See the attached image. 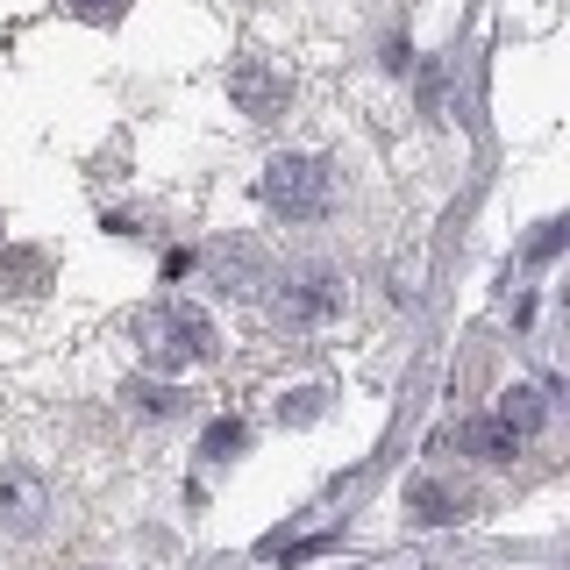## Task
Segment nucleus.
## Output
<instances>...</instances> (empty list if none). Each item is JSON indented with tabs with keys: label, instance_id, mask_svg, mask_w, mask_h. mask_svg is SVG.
<instances>
[{
	"label": "nucleus",
	"instance_id": "nucleus-1",
	"mask_svg": "<svg viewBox=\"0 0 570 570\" xmlns=\"http://www.w3.org/2000/svg\"><path fill=\"white\" fill-rule=\"evenodd\" d=\"M214 343H222V335H214V321L193 307V299H157V307L136 314V350H142V364L165 371V379L207 364Z\"/></svg>",
	"mask_w": 570,
	"mask_h": 570
},
{
	"label": "nucleus",
	"instance_id": "nucleus-2",
	"mask_svg": "<svg viewBox=\"0 0 570 570\" xmlns=\"http://www.w3.org/2000/svg\"><path fill=\"white\" fill-rule=\"evenodd\" d=\"M257 200L278 214V222H321L335 207V165L314 150H278L257 178Z\"/></svg>",
	"mask_w": 570,
	"mask_h": 570
},
{
	"label": "nucleus",
	"instance_id": "nucleus-3",
	"mask_svg": "<svg viewBox=\"0 0 570 570\" xmlns=\"http://www.w3.org/2000/svg\"><path fill=\"white\" fill-rule=\"evenodd\" d=\"M272 285H278L272 293L278 328H328V321L343 314V299H350V285H343L335 264H285Z\"/></svg>",
	"mask_w": 570,
	"mask_h": 570
},
{
	"label": "nucleus",
	"instance_id": "nucleus-4",
	"mask_svg": "<svg viewBox=\"0 0 570 570\" xmlns=\"http://www.w3.org/2000/svg\"><path fill=\"white\" fill-rule=\"evenodd\" d=\"M50 528V478L36 463H0V534L36 542Z\"/></svg>",
	"mask_w": 570,
	"mask_h": 570
},
{
	"label": "nucleus",
	"instance_id": "nucleus-5",
	"mask_svg": "<svg viewBox=\"0 0 570 570\" xmlns=\"http://www.w3.org/2000/svg\"><path fill=\"white\" fill-rule=\"evenodd\" d=\"M228 94L243 100V115H257V121H264V115H278V107L293 100V86H285L278 71H264L257 58H249V65H236V79H228Z\"/></svg>",
	"mask_w": 570,
	"mask_h": 570
},
{
	"label": "nucleus",
	"instance_id": "nucleus-6",
	"mask_svg": "<svg viewBox=\"0 0 570 570\" xmlns=\"http://www.w3.org/2000/svg\"><path fill=\"white\" fill-rule=\"evenodd\" d=\"M463 507H471V499L456 485H442V478H414V485H406V513H414L421 528H450V521H463Z\"/></svg>",
	"mask_w": 570,
	"mask_h": 570
},
{
	"label": "nucleus",
	"instance_id": "nucleus-7",
	"mask_svg": "<svg viewBox=\"0 0 570 570\" xmlns=\"http://www.w3.org/2000/svg\"><path fill=\"white\" fill-rule=\"evenodd\" d=\"M456 442H463L471 456H485V463H513V456H521V435H513L499 414H492V421H463Z\"/></svg>",
	"mask_w": 570,
	"mask_h": 570
},
{
	"label": "nucleus",
	"instance_id": "nucleus-8",
	"mask_svg": "<svg viewBox=\"0 0 570 570\" xmlns=\"http://www.w3.org/2000/svg\"><path fill=\"white\" fill-rule=\"evenodd\" d=\"M492 414H499V421H507V428H513V435H521V442H528V435H534V428H542V421H549V406H542V392H534V385H513V392H499V406H492Z\"/></svg>",
	"mask_w": 570,
	"mask_h": 570
},
{
	"label": "nucleus",
	"instance_id": "nucleus-9",
	"mask_svg": "<svg viewBox=\"0 0 570 570\" xmlns=\"http://www.w3.org/2000/svg\"><path fill=\"white\" fill-rule=\"evenodd\" d=\"M129 400H136V414L165 421V414H178V406H186V392H178V385H129Z\"/></svg>",
	"mask_w": 570,
	"mask_h": 570
},
{
	"label": "nucleus",
	"instance_id": "nucleus-10",
	"mask_svg": "<svg viewBox=\"0 0 570 570\" xmlns=\"http://www.w3.org/2000/svg\"><path fill=\"white\" fill-rule=\"evenodd\" d=\"M36 278H43V257H36V249H14V257H0V285H14V293H36Z\"/></svg>",
	"mask_w": 570,
	"mask_h": 570
},
{
	"label": "nucleus",
	"instance_id": "nucleus-11",
	"mask_svg": "<svg viewBox=\"0 0 570 570\" xmlns=\"http://www.w3.org/2000/svg\"><path fill=\"white\" fill-rule=\"evenodd\" d=\"M71 14H79V22H121V14H129V0H65Z\"/></svg>",
	"mask_w": 570,
	"mask_h": 570
},
{
	"label": "nucleus",
	"instance_id": "nucleus-12",
	"mask_svg": "<svg viewBox=\"0 0 570 570\" xmlns=\"http://www.w3.org/2000/svg\"><path fill=\"white\" fill-rule=\"evenodd\" d=\"M228 450H243V428L236 421H214L207 428V456H228Z\"/></svg>",
	"mask_w": 570,
	"mask_h": 570
}]
</instances>
